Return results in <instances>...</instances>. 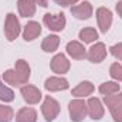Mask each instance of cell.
Segmentation results:
<instances>
[{
    "instance_id": "9",
    "label": "cell",
    "mask_w": 122,
    "mask_h": 122,
    "mask_svg": "<svg viewBox=\"0 0 122 122\" xmlns=\"http://www.w3.org/2000/svg\"><path fill=\"white\" fill-rule=\"evenodd\" d=\"M51 70L57 74H64L70 70V61L65 58L64 54H57L51 60Z\"/></svg>"
},
{
    "instance_id": "10",
    "label": "cell",
    "mask_w": 122,
    "mask_h": 122,
    "mask_svg": "<svg viewBox=\"0 0 122 122\" xmlns=\"http://www.w3.org/2000/svg\"><path fill=\"white\" fill-rule=\"evenodd\" d=\"M21 95H23L24 101L29 102V104H37L41 99L40 90L36 88V87H33V85H24L21 88Z\"/></svg>"
},
{
    "instance_id": "2",
    "label": "cell",
    "mask_w": 122,
    "mask_h": 122,
    "mask_svg": "<svg viewBox=\"0 0 122 122\" xmlns=\"http://www.w3.org/2000/svg\"><path fill=\"white\" fill-rule=\"evenodd\" d=\"M41 111H43L44 118L48 122H51L57 118V115H58V112H60V104H58L54 98L46 97L44 104H43V107H41Z\"/></svg>"
},
{
    "instance_id": "27",
    "label": "cell",
    "mask_w": 122,
    "mask_h": 122,
    "mask_svg": "<svg viewBox=\"0 0 122 122\" xmlns=\"http://www.w3.org/2000/svg\"><path fill=\"white\" fill-rule=\"evenodd\" d=\"M57 4H60L62 7H67V6H70V4H75L78 0H54Z\"/></svg>"
},
{
    "instance_id": "28",
    "label": "cell",
    "mask_w": 122,
    "mask_h": 122,
    "mask_svg": "<svg viewBox=\"0 0 122 122\" xmlns=\"http://www.w3.org/2000/svg\"><path fill=\"white\" fill-rule=\"evenodd\" d=\"M36 4H40L41 7H47L48 6V0H34Z\"/></svg>"
},
{
    "instance_id": "20",
    "label": "cell",
    "mask_w": 122,
    "mask_h": 122,
    "mask_svg": "<svg viewBox=\"0 0 122 122\" xmlns=\"http://www.w3.org/2000/svg\"><path fill=\"white\" fill-rule=\"evenodd\" d=\"M118 91H119V84L112 82V81L104 82L99 87V92L104 94V95H111V94H115V92H118Z\"/></svg>"
},
{
    "instance_id": "7",
    "label": "cell",
    "mask_w": 122,
    "mask_h": 122,
    "mask_svg": "<svg viewBox=\"0 0 122 122\" xmlns=\"http://www.w3.org/2000/svg\"><path fill=\"white\" fill-rule=\"evenodd\" d=\"M71 13H72V16H75L80 20H87V19L91 17L92 14V6L90 1H84L81 4L72 6L71 7Z\"/></svg>"
},
{
    "instance_id": "15",
    "label": "cell",
    "mask_w": 122,
    "mask_h": 122,
    "mask_svg": "<svg viewBox=\"0 0 122 122\" xmlns=\"http://www.w3.org/2000/svg\"><path fill=\"white\" fill-rule=\"evenodd\" d=\"M41 33V26L37 23V21H30L27 23V26L24 27V33H23V37L26 41H31L34 40L36 37H38Z\"/></svg>"
},
{
    "instance_id": "8",
    "label": "cell",
    "mask_w": 122,
    "mask_h": 122,
    "mask_svg": "<svg viewBox=\"0 0 122 122\" xmlns=\"http://www.w3.org/2000/svg\"><path fill=\"white\" fill-rule=\"evenodd\" d=\"M107 56V48L102 43H97L95 46H92L88 51V60L91 62H101Z\"/></svg>"
},
{
    "instance_id": "11",
    "label": "cell",
    "mask_w": 122,
    "mask_h": 122,
    "mask_svg": "<svg viewBox=\"0 0 122 122\" xmlns=\"http://www.w3.org/2000/svg\"><path fill=\"white\" fill-rule=\"evenodd\" d=\"M87 109H88V114L92 119H101L102 115H104V108H102V104L98 98H90L88 104H87Z\"/></svg>"
},
{
    "instance_id": "13",
    "label": "cell",
    "mask_w": 122,
    "mask_h": 122,
    "mask_svg": "<svg viewBox=\"0 0 122 122\" xmlns=\"http://www.w3.org/2000/svg\"><path fill=\"white\" fill-rule=\"evenodd\" d=\"M46 88L48 91H61L68 88V81L65 78H58V77H51L46 81Z\"/></svg>"
},
{
    "instance_id": "4",
    "label": "cell",
    "mask_w": 122,
    "mask_h": 122,
    "mask_svg": "<svg viewBox=\"0 0 122 122\" xmlns=\"http://www.w3.org/2000/svg\"><path fill=\"white\" fill-rule=\"evenodd\" d=\"M68 109H70V115H71L72 121L81 122L85 118V114H87V104L81 99H74L70 102Z\"/></svg>"
},
{
    "instance_id": "14",
    "label": "cell",
    "mask_w": 122,
    "mask_h": 122,
    "mask_svg": "<svg viewBox=\"0 0 122 122\" xmlns=\"http://www.w3.org/2000/svg\"><path fill=\"white\" fill-rule=\"evenodd\" d=\"M17 7L23 17H31L36 13V1L34 0H19Z\"/></svg>"
},
{
    "instance_id": "6",
    "label": "cell",
    "mask_w": 122,
    "mask_h": 122,
    "mask_svg": "<svg viewBox=\"0 0 122 122\" xmlns=\"http://www.w3.org/2000/svg\"><path fill=\"white\" fill-rule=\"evenodd\" d=\"M97 20H98V26L102 33H107L111 27L112 23V13L111 10L105 9V7H99L97 10Z\"/></svg>"
},
{
    "instance_id": "12",
    "label": "cell",
    "mask_w": 122,
    "mask_h": 122,
    "mask_svg": "<svg viewBox=\"0 0 122 122\" xmlns=\"http://www.w3.org/2000/svg\"><path fill=\"white\" fill-rule=\"evenodd\" d=\"M67 53L72 58H75V60H82V58L87 57V53H85L84 46L81 43H78V41H70L67 44Z\"/></svg>"
},
{
    "instance_id": "17",
    "label": "cell",
    "mask_w": 122,
    "mask_h": 122,
    "mask_svg": "<svg viewBox=\"0 0 122 122\" xmlns=\"http://www.w3.org/2000/svg\"><path fill=\"white\" fill-rule=\"evenodd\" d=\"M92 92H94V85L90 81H84L72 90V95L74 97H87V95H91Z\"/></svg>"
},
{
    "instance_id": "29",
    "label": "cell",
    "mask_w": 122,
    "mask_h": 122,
    "mask_svg": "<svg viewBox=\"0 0 122 122\" xmlns=\"http://www.w3.org/2000/svg\"><path fill=\"white\" fill-rule=\"evenodd\" d=\"M117 11H118V14L122 17V0L117 3Z\"/></svg>"
},
{
    "instance_id": "25",
    "label": "cell",
    "mask_w": 122,
    "mask_h": 122,
    "mask_svg": "<svg viewBox=\"0 0 122 122\" xmlns=\"http://www.w3.org/2000/svg\"><path fill=\"white\" fill-rule=\"evenodd\" d=\"M109 111H111V114H112L114 121L115 122H122V104L114 107V108H111Z\"/></svg>"
},
{
    "instance_id": "18",
    "label": "cell",
    "mask_w": 122,
    "mask_h": 122,
    "mask_svg": "<svg viewBox=\"0 0 122 122\" xmlns=\"http://www.w3.org/2000/svg\"><path fill=\"white\" fill-rule=\"evenodd\" d=\"M60 44V38L57 36H47L44 40H43V44H41V48L47 53H53L57 50Z\"/></svg>"
},
{
    "instance_id": "5",
    "label": "cell",
    "mask_w": 122,
    "mask_h": 122,
    "mask_svg": "<svg viewBox=\"0 0 122 122\" xmlns=\"http://www.w3.org/2000/svg\"><path fill=\"white\" fill-rule=\"evenodd\" d=\"M44 24L53 31H61L65 27V16L60 14H46L44 16Z\"/></svg>"
},
{
    "instance_id": "23",
    "label": "cell",
    "mask_w": 122,
    "mask_h": 122,
    "mask_svg": "<svg viewBox=\"0 0 122 122\" xmlns=\"http://www.w3.org/2000/svg\"><path fill=\"white\" fill-rule=\"evenodd\" d=\"M13 109L7 105H0V122H10L13 119Z\"/></svg>"
},
{
    "instance_id": "3",
    "label": "cell",
    "mask_w": 122,
    "mask_h": 122,
    "mask_svg": "<svg viewBox=\"0 0 122 122\" xmlns=\"http://www.w3.org/2000/svg\"><path fill=\"white\" fill-rule=\"evenodd\" d=\"M4 33H6V37H7L9 41H13L20 34V23H19V19L13 13H9L7 17H6Z\"/></svg>"
},
{
    "instance_id": "16",
    "label": "cell",
    "mask_w": 122,
    "mask_h": 122,
    "mask_svg": "<svg viewBox=\"0 0 122 122\" xmlns=\"http://www.w3.org/2000/svg\"><path fill=\"white\" fill-rule=\"evenodd\" d=\"M37 114L33 108H21L17 115H16V122H36Z\"/></svg>"
},
{
    "instance_id": "21",
    "label": "cell",
    "mask_w": 122,
    "mask_h": 122,
    "mask_svg": "<svg viewBox=\"0 0 122 122\" xmlns=\"http://www.w3.org/2000/svg\"><path fill=\"white\" fill-rule=\"evenodd\" d=\"M105 104H107V107L109 109L122 104V92H119V94L115 92V94H111V95H105Z\"/></svg>"
},
{
    "instance_id": "19",
    "label": "cell",
    "mask_w": 122,
    "mask_h": 122,
    "mask_svg": "<svg viewBox=\"0 0 122 122\" xmlns=\"http://www.w3.org/2000/svg\"><path fill=\"white\" fill-rule=\"evenodd\" d=\"M80 38L84 43H92L94 40L98 38V33H97L95 29H92V27H87V29L80 31Z\"/></svg>"
},
{
    "instance_id": "24",
    "label": "cell",
    "mask_w": 122,
    "mask_h": 122,
    "mask_svg": "<svg viewBox=\"0 0 122 122\" xmlns=\"http://www.w3.org/2000/svg\"><path fill=\"white\" fill-rule=\"evenodd\" d=\"M109 74H111V77H112L114 80L122 81V65L118 64V62L112 64V65H111V70H109Z\"/></svg>"
},
{
    "instance_id": "1",
    "label": "cell",
    "mask_w": 122,
    "mask_h": 122,
    "mask_svg": "<svg viewBox=\"0 0 122 122\" xmlns=\"http://www.w3.org/2000/svg\"><path fill=\"white\" fill-rule=\"evenodd\" d=\"M3 78L6 82L13 84V85H20V84H26L30 78V67L27 64V61L19 60L16 62V67L13 70H7L3 74Z\"/></svg>"
},
{
    "instance_id": "26",
    "label": "cell",
    "mask_w": 122,
    "mask_h": 122,
    "mask_svg": "<svg viewBox=\"0 0 122 122\" xmlns=\"http://www.w3.org/2000/svg\"><path fill=\"white\" fill-rule=\"evenodd\" d=\"M111 54H112L114 57H117L118 60L122 61V43L115 44V46H112V47H111Z\"/></svg>"
},
{
    "instance_id": "22",
    "label": "cell",
    "mask_w": 122,
    "mask_h": 122,
    "mask_svg": "<svg viewBox=\"0 0 122 122\" xmlns=\"http://www.w3.org/2000/svg\"><path fill=\"white\" fill-rule=\"evenodd\" d=\"M0 99L4 102H10L14 99V92L1 82V78H0Z\"/></svg>"
}]
</instances>
